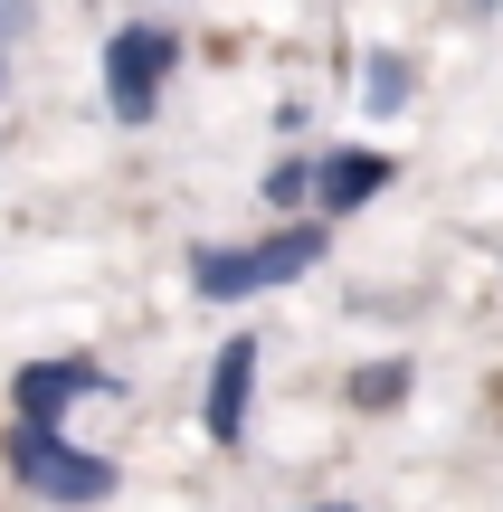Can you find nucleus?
Returning <instances> with one entry per match:
<instances>
[{
    "mask_svg": "<svg viewBox=\"0 0 503 512\" xmlns=\"http://www.w3.org/2000/svg\"><path fill=\"white\" fill-rule=\"evenodd\" d=\"M304 512H352V503H304Z\"/></svg>",
    "mask_w": 503,
    "mask_h": 512,
    "instance_id": "nucleus-11",
    "label": "nucleus"
},
{
    "mask_svg": "<svg viewBox=\"0 0 503 512\" xmlns=\"http://www.w3.org/2000/svg\"><path fill=\"white\" fill-rule=\"evenodd\" d=\"M323 247H333V219H285L276 238H247V247H190V294L200 304H247V294H276L295 285V275L323 266Z\"/></svg>",
    "mask_w": 503,
    "mask_h": 512,
    "instance_id": "nucleus-1",
    "label": "nucleus"
},
{
    "mask_svg": "<svg viewBox=\"0 0 503 512\" xmlns=\"http://www.w3.org/2000/svg\"><path fill=\"white\" fill-rule=\"evenodd\" d=\"M390 181H399L390 152H361V143L352 152H323V162H314V219H352V209H371Z\"/></svg>",
    "mask_w": 503,
    "mask_h": 512,
    "instance_id": "nucleus-6",
    "label": "nucleus"
},
{
    "mask_svg": "<svg viewBox=\"0 0 503 512\" xmlns=\"http://www.w3.org/2000/svg\"><path fill=\"white\" fill-rule=\"evenodd\" d=\"M29 29V0H0V38H19Z\"/></svg>",
    "mask_w": 503,
    "mask_h": 512,
    "instance_id": "nucleus-10",
    "label": "nucleus"
},
{
    "mask_svg": "<svg viewBox=\"0 0 503 512\" xmlns=\"http://www.w3.org/2000/svg\"><path fill=\"white\" fill-rule=\"evenodd\" d=\"M409 389H418V361H361L352 380H342V399H352L361 418H390V408H409Z\"/></svg>",
    "mask_w": 503,
    "mask_h": 512,
    "instance_id": "nucleus-7",
    "label": "nucleus"
},
{
    "mask_svg": "<svg viewBox=\"0 0 503 512\" xmlns=\"http://www.w3.org/2000/svg\"><path fill=\"white\" fill-rule=\"evenodd\" d=\"M361 67H371V76H361V105H371V114H409V95H418V67H409V57H399V48H371Z\"/></svg>",
    "mask_w": 503,
    "mask_h": 512,
    "instance_id": "nucleus-8",
    "label": "nucleus"
},
{
    "mask_svg": "<svg viewBox=\"0 0 503 512\" xmlns=\"http://www.w3.org/2000/svg\"><path fill=\"white\" fill-rule=\"evenodd\" d=\"M114 370H95V361H29V370H10V418H48V427H67L86 399H114Z\"/></svg>",
    "mask_w": 503,
    "mask_h": 512,
    "instance_id": "nucleus-5",
    "label": "nucleus"
},
{
    "mask_svg": "<svg viewBox=\"0 0 503 512\" xmlns=\"http://www.w3.org/2000/svg\"><path fill=\"white\" fill-rule=\"evenodd\" d=\"M0 456H10V484H19V494H38L48 512H95V503H114V494H124L114 456L76 446L67 427H48V418H10Z\"/></svg>",
    "mask_w": 503,
    "mask_h": 512,
    "instance_id": "nucleus-2",
    "label": "nucleus"
},
{
    "mask_svg": "<svg viewBox=\"0 0 503 512\" xmlns=\"http://www.w3.org/2000/svg\"><path fill=\"white\" fill-rule=\"evenodd\" d=\"M266 209H285V219L314 209V152H285V162L266 171Z\"/></svg>",
    "mask_w": 503,
    "mask_h": 512,
    "instance_id": "nucleus-9",
    "label": "nucleus"
},
{
    "mask_svg": "<svg viewBox=\"0 0 503 512\" xmlns=\"http://www.w3.org/2000/svg\"><path fill=\"white\" fill-rule=\"evenodd\" d=\"M475 10H503V0H475Z\"/></svg>",
    "mask_w": 503,
    "mask_h": 512,
    "instance_id": "nucleus-12",
    "label": "nucleus"
},
{
    "mask_svg": "<svg viewBox=\"0 0 503 512\" xmlns=\"http://www.w3.org/2000/svg\"><path fill=\"white\" fill-rule=\"evenodd\" d=\"M171 76H181V29L171 19H124L105 38V114L114 124H152Z\"/></svg>",
    "mask_w": 503,
    "mask_h": 512,
    "instance_id": "nucleus-3",
    "label": "nucleus"
},
{
    "mask_svg": "<svg viewBox=\"0 0 503 512\" xmlns=\"http://www.w3.org/2000/svg\"><path fill=\"white\" fill-rule=\"evenodd\" d=\"M0 76H10V67H0Z\"/></svg>",
    "mask_w": 503,
    "mask_h": 512,
    "instance_id": "nucleus-13",
    "label": "nucleus"
},
{
    "mask_svg": "<svg viewBox=\"0 0 503 512\" xmlns=\"http://www.w3.org/2000/svg\"><path fill=\"white\" fill-rule=\"evenodd\" d=\"M257 370H266V342H257V332H228V342H219V361H209V389H200V427H209V446H228V456L247 446Z\"/></svg>",
    "mask_w": 503,
    "mask_h": 512,
    "instance_id": "nucleus-4",
    "label": "nucleus"
}]
</instances>
